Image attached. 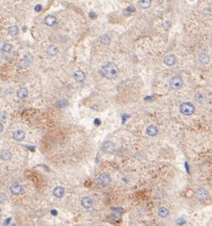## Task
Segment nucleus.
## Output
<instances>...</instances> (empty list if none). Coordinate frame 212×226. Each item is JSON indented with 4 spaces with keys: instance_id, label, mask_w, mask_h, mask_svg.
<instances>
[{
    "instance_id": "obj_1",
    "label": "nucleus",
    "mask_w": 212,
    "mask_h": 226,
    "mask_svg": "<svg viewBox=\"0 0 212 226\" xmlns=\"http://www.w3.org/2000/svg\"><path fill=\"white\" fill-rule=\"evenodd\" d=\"M118 68L117 65L114 63H107L104 65L101 66L100 70V73L104 78L108 79V80H112L116 78L118 75Z\"/></svg>"
},
{
    "instance_id": "obj_2",
    "label": "nucleus",
    "mask_w": 212,
    "mask_h": 226,
    "mask_svg": "<svg viewBox=\"0 0 212 226\" xmlns=\"http://www.w3.org/2000/svg\"><path fill=\"white\" fill-rule=\"evenodd\" d=\"M180 111L185 116H191L195 111V106L191 102H184L180 106Z\"/></svg>"
},
{
    "instance_id": "obj_3",
    "label": "nucleus",
    "mask_w": 212,
    "mask_h": 226,
    "mask_svg": "<svg viewBox=\"0 0 212 226\" xmlns=\"http://www.w3.org/2000/svg\"><path fill=\"white\" fill-rule=\"evenodd\" d=\"M169 86L173 90L180 89L183 86V79L180 75H174L169 80Z\"/></svg>"
},
{
    "instance_id": "obj_4",
    "label": "nucleus",
    "mask_w": 212,
    "mask_h": 226,
    "mask_svg": "<svg viewBox=\"0 0 212 226\" xmlns=\"http://www.w3.org/2000/svg\"><path fill=\"white\" fill-rule=\"evenodd\" d=\"M111 177L108 174H101L97 177L96 182L100 186H107L111 183Z\"/></svg>"
},
{
    "instance_id": "obj_5",
    "label": "nucleus",
    "mask_w": 212,
    "mask_h": 226,
    "mask_svg": "<svg viewBox=\"0 0 212 226\" xmlns=\"http://www.w3.org/2000/svg\"><path fill=\"white\" fill-rule=\"evenodd\" d=\"M101 150L106 153L112 154L115 152L116 147H115V145L112 141H105L101 146Z\"/></svg>"
},
{
    "instance_id": "obj_6",
    "label": "nucleus",
    "mask_w": 212,
    "mask_h": 226,
    "mask_svg": "<svg viewBox=\"0 0 212 226\" xmlns=\"http://www.w3.org/2000/svg\"><path fill=\"white\" fill-rule=\"evenodd\" d=\"M209 192L204 188H198L195 192V197L198 200H204L208 197Z\"/></svg>"
},
{
    "instance_id": "obj_7",
    "label": "nucleus",
    "mask_w": 212,
    "mask_h": 226,
    "mask_svg": "<svg viewBox=\"0 0 212 226\" xmlns=\"http://www.w3.org/2000/svg\"><path fill=\"white\" fill-rule=\"evenodd\" d=\"M81 205H82V206H83V208H85V209H89V208H91L92 206H93V200H92L91 198L88 197V196L83 197V198L82 199V201H81Z\"/></svg>"
},
{
    "instance_id": "obj_8",
    "label": "nucleus",
    "mask_w": 212,
    "mask_h": 226,
    "mask_svg": "<svg viewBox=\"0 0 212 226\" xmlns=\"http://www.w3.org/2000/svg\"><path fill=\"white\" fill-rule=\"evenodd\" d=\"M163 61L167 66H173L176 62V57L173 54H168L164 57Z\"/></svg>"
},
{
    "instance_id": "obj_9",
    "label": "nucleus",
    "mask_w": 212,
    "mask_h": 226,
    "mask_svg": "<svg viewBox=\"0 0 212 226\" xmlns=\"http://www.w3.org/2000/svg\"><path fill=\"white\" fill-rule=\"evenodd\" d=\"M146 134L149 136H155L158 134V128L156 125H149L146 128Z\"/></svg>"
},
{
    "instance_id": "obj_10",
    "label": "nucleus",
    "mask_w": 212,
    "mask_h": 226,
    "mask_svg": "<svg viewBox=\"0 0 212 226\" xmlns=\"http://www.w3.org/2000/svg\"><path fill=\"white\" fill-rule=\"evenodd\" d=\"M10 190H11V193H12L13 195H20V194H21V192H22V190H23V188H22V186H21L20 184H18V183H14V184L11 186Z\"/></svg>"
},
{
    "instance_id": "obj_11",
    "label": "nucleus",
    "mask_w": 212,
    "mask_h": 226,
    "mask_svg": "<svg viewBox=\"0 0 212 226\" xmlns=\"http://www.w3.org/2000/svg\"><path fill=\"white\" fill-rule=\"evenodd\" d=\"M56 17L53 16H46L45 20H44V23L47 26H49V27H52L53 26L55 23H56Z\"/></svg>"
},
{
    "instance_id": "obj_12",
    "label": "nucleus",
    "mask_w": 212,
    "mask_h": 226,
    "mask_svg": "<svg viewBox=\"0 0 212 226\" xmlns=\"http://www.w3.org/2000/svg\"><path fill=\"white\" fill-rule=\"evenodd\" d=\"M13 137H14V139H15L16 141H23V140L24 139V137H25V134H24V132L23 131V130H17V131L14 132Z\"/></svg>"
},
{
    "instance_id": "obj_13",
    "label": "nucleus",
    "mask_w": 212,
    "mask_h": 226,
    "mask_svg": "<svg viewBox=\"0 0 212 226\" xmlns=\"http://www.w3.org/2000/svg\"><path fill=\"white\" fill-rule=\"evenodd\" d=\"M73 76H74V79L76 81H83L84 80V78H85V74L82 70H77V71H76L74 73Z\"/></svg>"
},
{
    "instance_id": "obj_14",
    "label": "nucleus",
    "mask_w": 212,
    "mask_h": 226,
    "mask_svg": "<svg viewBox=\"0 0 212 226\" xmlns=\"http://www.w3.org/2000/svg\"><path fill=\"white\" fill-rule=\"evenodd\" d=\"M65 194V189L62 187H57L53 189V195L57 198H61Z\"/></svg>"
},
{
    "instance_id": "obj_15",
    "label": "nucleus",
    "mask_w": 212,
    "mask_h": 226,
    "mask_svg": "<svg viewBox=\"0 0 212 226\" xmlns=\"http://www.w3.org/2000/svg\"><path fill=\"white\" fill-rule=\"evenodd\" d=\"M157 213H158V215L161 218H167L169 215V212H168V210L166 208L165 206H160L158 208Z\"/></svg>"
},
{
    "instance_id": "obj_16",
    "label": "nucleus",
    "mask_w": 212,
    "mask_h": 226,
    "mask_svg": "<svg viewBox=\"0 0 212 226\" xmlns=\"http://www.w3.org/2000/svg\"><path fill=\"white\" fill-rule=\"evenodd\" d=\"M198 59L202 63H205V64L210 62V57L206 53H201L198 57Z\"/></svg>"
},
{
    "instance_id": "obj_17",
    "label": "nucleus",
    "mask_w": 212,
    "mask_h": 226,
    "mask_svg": "<svg viewBox=\"0 0 212 226\" xmlns=\"http://www.w3.org/2000/svg\"><path fill=\"white\" fill-rule=\"evenodd\" d=\"M17 96L18 98L20 99H25L27 96H28V90L24 87H22L20 88L18 91H17Z\"/></svg>"
},
{
    "instance_id": "obj_18",
    "label": "nucleus",
    "mask_w": 212,
    "mask_h": 226,
    "mask_svg": "<svg viewBox=\"0 0 212 226\" xmlns=\"http://www.w3.org/2000/svg\"><path fill=\"white\" fill-rule=\"evenodd\" d=\"M47 52L48 55H50V56H55L57 53H58V48H57V46H48V48H47Z\"/></svg>"
},
{
    "instance_id": "obj_19",
    "label": "nucleus",
    "mask_w": 212,
    "mask_h": 226,
    "mask_svg": "<svg viewBox=\"0 0 212 226\" xmlns=\"http://www.w3.org/2000/svg\"><path fill=\"white\" fill-rule=\"evenodd\" d=\"M8 33L11 36H16L18 33V27L17 26H11L8 28Z\"/></svg>"
},
{
    "instance_id": "obj_20",
    "label": "nucleus",
    "mask_w": 212,
    "mask_h": 226,
    "mask_svg": "<svg viewBox=\"0 0 212 226\" xmlns=\"http://www.w3.org/2000/svg\"><path fill=\"white\" fill-rule=\"evenodd\" d=\"M139 5L142 9H148L151 5V0H140Z\"/></svg>"
},
{
    "instance_id": "obj_21",
    "label": "nucleus",
    "mask_w": 212,
    "mask_h": 226,
    "mask_svg": "<svg viewBox=\"0 0 212 226\" xmlns=\"http://www.w3.org/2000/svg\"><path fill=\"white\" fill-rule=\"evenodd\" d=\"M0 157L3 160H9L10 158V157H11V154L8 150H3L2 151V152L0 154Z\"/></svg>"
},
{
    "instance_id": "obj_22",
    "label": "nucleus",
    "mask_w": 212,
    "mask_h": 226,
    "mask_svg": "<svg viewBox=\"0 0 212 226\" xmlns=\"http://www.w3.org/2000/svg\"><path fill=\"white\" fill-rule=\"evenodd\" d=\"M100 43L103 44V45H108V44L110 43V39H109L108 36L103 35V36H101V37L100 38Z\"/></svg>"
},
{
    "instance_id": "obj_23",
    "label": "nucleus",
    "mask_w": 212,
    "mask_h": 226,
    "mask_svg": "<svg viewBox=\"0 0 212 226\" xmlns=\"http://www.w3.org/2000/svg\"><path fill=\"white\" fill-rule=\"evenodd\" d=\"M2 51L4 53H10L12 51V46L10 44H5V45H3V46L2 48Z\"/></svg>"
},
{
    "instance_id": "obj_24",
    "label": "nucleus",
    "mask_w": 212,
    "mask_h": 226,
    "mask_svg": "<svg viewBox=\"0 0 212 226\" xmlns=\"http://www.w3.org/2000/svg\"><path fill=\"white\" fill-rule=\"evenodd\" d=\"M34 10H35V11L39 12V11H40V10H41V5H40V4L36 5V6H35V8H34Z\"/></svg>"
},
{
    "instance_id": "obj_25",
    "label": "nucleus",
    "mask_w": 212,
    "mask_h": 226,
    "mask_svg": "<svg viewBox=\"0 0 212 226\" xmlns=\"http://www.w3.org/2000/svg\"><path fill=\"white\" fill-rule=\"evenodd\" d=\"M3 124H2L0 123V133H1L2 131H3Z\"/></svg>"
},
{
    "instance_id": "obj_26",
    "label": "nucleus",
    "mask_w": 212,
    "mask_h": 226,
    "mask_svg": "<svg viewBox=\"0 0 212 226\" xmlns=\"http://www.w3.org/2000/svg\"><path fill=\"white\" fill-rule=\"evenodd\" d=\"M52 214H56L57 212H54V211H52Z\"/></svg>"
},
{
    "instance_id": "obj_27",
    "label": "nucleus",
    "mask_w": 212,
    "mask_h": 226,
    "mask_svg": "<svg viewBox=\"0 0 212 226\" xmlns=\"http://www.w3.org/2000/svg\"><path fill=\"white\" fill-rule=\"evenodd\" d=\"M0 213H1V211H0Z\"/></svg>"
}]
</instances>
